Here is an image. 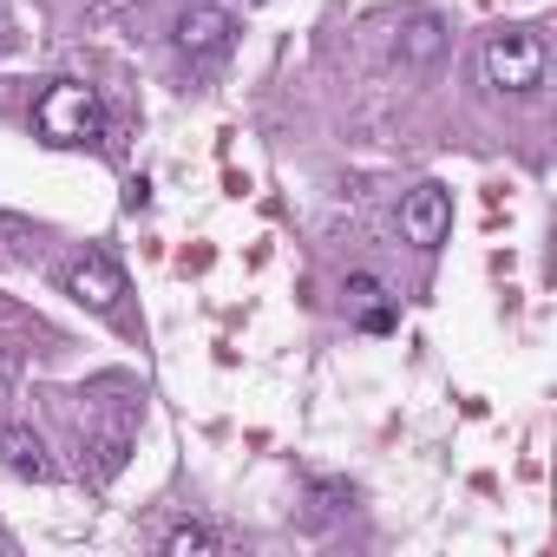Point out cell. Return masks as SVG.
Here are the masks:
<instances>
[{"label":"cell","instance_id":"cell-10","mask_svg":"<svg viewBox=\"0 0 557 557\" xmlns=\"http://www.w3.org/2000/svg\"><path fill=\"white\" fill-rule=\"evenodd\" d=\"M0 400H8V374H0Z\"/></svg>","mask_w":557,"mask_h":557},{"label":"cell","instance_id":"cell-8","mask_svg":"<svg viewBox=\"0 0 557 557\" xmlns=\"http://www.w3.org/2000/svg\"><path fill=\"white\" fill-rule=\"evenodd\" d=\"M0 466L21 472V479H53V459H47L34 426H0Z\"/></svg>","mask_w":557,"mask_h":557},{"label":"cell","instance_id":"cell-5","mask_svg":"<svg viewBox=\"0 0 557 557\" xmlns=\"http://www.w3.org/2000/svg\"><path fill=\"white\" fill-rule=\"evenodd\" d=\"M446 230H453V197H446V184H420V190L400 197V236H407L413 249H440Z\"/></svg>","mask_w":557,"mask_h":557},{"label":"cell","instance_id":"cell-7","mask_svg":"<svg viewBox=\"0 0 557 557\" xmlns=\"http://www.w3.org/2000/svg\"><path fill=\"white\" fill-rule=\"evenodd\" d=\"M394 53H400V66H440V53H446V21H440V14H407L400 34H394Z\"/></svg>","mask_w":557,"mask_h":557},{"label":"cell","instance_id":"cell-3","mask_svg":"<svg viewBox=\"0 0 557 557\" xmlns=\"http://www.w3.org/2000/svg\"><path fill=\"white\" fill-rule=\"evenodd\" d=\"M60 283H66L73 302H86V309H99V315H112V309L125 302V269H119L112 249H86V256H73Z\"/></svg>","mask_w":557,"mask_h":557},{"label":"cell","instance_id":"cell-1","mask_svg":"<svg viewBox=\"0 0 557 557\" xmlns=\"http://www.w3.org/2000/svg\"><path fill=\"white\" fill-rule=\"evenodd\" d=\"M34 132L47 138V145H99V132H106V106H99V92L86 86V79H53L40 99H34Z\"/></svg>","mask_w":557,"mask_h":557},{"label":"cell","instance_id":"cell-4","mask_svg":"<svg viewBox=\"0 0 557 557\" xmlns=\"http://www.w3.org/2000/svg\"><path fill=\"white\" fill-rule=\"evenodd\" d=\"M230 40H236V14H230V8H216V0H190V8L177 14V47H184L197 66L223 60V53H230Z\"/></svg>","mask_w":557,"mask_h":557},{"label":"cell","instance_id":"cell-9","mask_svg":"<svg viewBox=\"0 0 557 557\" xmlns=\"http://www.w3.org/2000/svg\"><path fill=\"white\" fill-rule=\"evenodd\" d=\"M223 544L230 537L216 524H203V518H184V524L164 531V557H203V550H223Z\"/></svg>","mask_w":557,"mask_h":557},{"label":"cell","instance_id":"cell-2","mask_svg":"<svg viewBox=\"0 0 557 557\" xmlns=\"http://www.w3.org/2000/svg\"><path fill=\"white\" fill-rule=\"evenodd\" d=\"M544 66H550V47L537 27H505L485 40V86H498V92H537Z\"/></svg>","mask_w":557,"mask_h":557},{"label":"cell","instance_id":"cell-6","mask_svg":"<svg viewBox=\"0 0 557 557\" xmlns=\"http://www.w3.org/2000/svg\"><path fill=\"white\" fill-rule=\"evenodd\" d=\"M348 322L355 329H368V335H387L394 329V296H387V283L381 275H348Z\"/></svg>","mask_w":557,"mask_h":557}]
</instances>
